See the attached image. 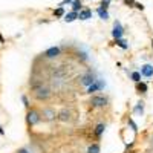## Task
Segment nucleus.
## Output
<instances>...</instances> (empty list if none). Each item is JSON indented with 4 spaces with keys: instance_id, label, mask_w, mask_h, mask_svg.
<instances>
[{
    "instance_id": "f257e3e1",
    "label": "nucleus",
    "mask_w": 153,
    "mask_h": 153,
    "mask_svg": "<svg viewBox=\"0 0 153 153\" xmlns=\"http://www.w3.org/2000/svg\"><path fill=\"white\" fill-rule=\"evenodd\" d=\"M40 121H42L40 112H37L35 109H28V113H26V123H28V126L29 127H34Z\"/></svg>"
},
{
    "instance_id": "f03ea898",
    "label": "nucleus",
    "mask_w": 153,
    "mask_h": 153,
    "mask_svg": "<svg viewBox=\"0 0 153 153\" xmlns=\"http://www.w3.org/2000/svg\"><path fill=\"white\" fill-rule=\"evenodd\" d=\"M34 95H35V98L38 101H46L51 97V91H49L46 86L40 84L38 87H34Z\"/></svg>"
},
{
    "instance_id": "7ed1b4c3",
    "label": "nucleus",
    "mask_w": 153,
    "mask_h": 153,
    "mask_svg": "<svg viewBox=\"0 0 153 153\" xmlns=\"http://www.w3.org/2000/svg\"><path fill=\"white\" fill-rule=\"evenodd\" d=\"M107 103H109V100L103 95H94L91 97V101H89V104H92L94 107H104L107 106Z\"/></svg>"
},
{
    "instance_id": "20e7f679",
    "label": "nucleus",
    "mask_w": 153,
    "mask_h": 153,
    "mask_svg": "<svg viewBox=\"0 0 153 153\" xmlns=\"http://www.w3.org/2000/svg\"><path fill=\"white\" fill-rule=\"evenodd\" d=\"M40 115L43 117L45 121H55V120H57V112H55V109H52V107H45Z\"/></svg>"
},
{
    "instance_id": "39448f33",
    "label": "nucleus",
    "mask_w": 153,
    "mask_h": 153,
    "mask_svg": "<svg viewBox=\"0 0 153 153\" xmlns=\"http://www.w3.org/2000/svg\"><path fill=\"white\" fill-rule=\"evenodd\" d=\"M81 81V84L83 86H86V87H89V86H92L95 81H97V78H95V75L92 74V72H87V74H84V75H81V78H80Z\"/></svg>"
},
{
    "instance_id": "423d86ee",
    "label": "nucleus",
    "mask_w": 153,
    "mask_h": 153,
    "mask_svg": "<svg viewBox=\"0 0 153 153\" xmlns=\"http://www.w3.org/2000/svg\"><path fill=\"white\" fill-rule=\"evenodd\" d=\"M112 35H113L115 40H118V38H123V35H124V29H123L121 23H120L118 20L113 23V31H112Z\"/></svg>"
},
{
    "instance_id": "0eeeda50",
    "label": "nucleus",
    "mask_w": 153,
    "mask_h": 153,
    "mask_svg": "<svg viewBox=\"0 0 153 153\" xmlns=\"http://www.w3.org/2000/svg\"><path fill=\"white\" fill-rule=\"evenodd\" d=\"M61 54V49L60 46H52V48H49L46 52H45V57L49 58V60H52V58H57L58 55Z\"/></svg>"
},
{
    "instance_id": "6e6552de",
    "label": "nucleus",
    "mask_w": 153,
    "mask_h": 153,
    "mask_svg": "<svg viewBox=\"0 0 153 153\" xmlns=\"http://www.w3.org/2000/svg\"><path fill=\"white\" fill-rule=\"evenodd\" d=\"M57 120H58V121H61V123L69 121V120H71V112H69V110H66V109L60 110V112L57 113Z\"/></svg>"
},
{
    "instance_id": "1a4fd4ad",
    "label": "nucleus",
    "mask_w": 153,
    "mask_h": 153,
    "mask_svg": "<svg viewBox=\"0 0 153 153\" xmlns=\"http://www.w3.org/2000/svg\"><path fill=\"white\" fill-rule=\"evenodd\" d=\"M141 76H146V78H150V76H153V66L152 65H144L141 68Z\"/></svg>"
},
{
    "instance_id": "9d476101",
    "label": "nucleus",
    "mask_w": 153,
    "mask_h": 153,
    "mask_svg": "<svg viewBox=\"0 0 153 153\" xmlns=\"http://www.w3.org/2000/svg\"><path fill=\"white\" fill-rule=\"evenodd\" d=\"M78 19L80 20H89V19H92V11L91 9H81L78 12Z\"/></svg>"
},
{
    "instance_id": "9b49d317",
    "label": "nucleus",
    "mask_w": 153,
    "mask_h": 153,
    "mask_svg": "<svg viewBox=\"0 0 153 153\" xmlns=\"http://www.w3.org/2000/svg\"><path fill=\"white\" fill-rule=\"evenodd\" d=\"M147 91H149V86L146 83H143V81L136 83V92L138 94H147Z\"/></svg>"
},
{
    "instance_id": "f8f14e48",
    "label": "nucleus",
    "mask_w": 153,
    "mask_h": 153,
    "mask_svg": "<svg viewBox=\"0 0 153 153\" xmlns=\"http://www.w3.org/2000/svg\"><path fill=\"white\" fill-rule=\"evenodd\" d=\"M104 130H106V124H103V123L98 124V126L95 127V136H97V138H101V135L104 133Z\"/></svg>"
},
{
    "instance_id": "ddd939ff",
    "label": "nucleus",
    "mask_w": 153,
    "mask_h": 153,
    "mask_svg": "<svg viewBox=\"0 0 153 153\" xmlns=\"http://www.w3.org/2000/svg\"><path fill=\"white\" fill-rule=\"evenodd\" d=\"M78 19V12H75V11H71L69 14H65V20L68 22V23H71V22H74V20H76Z\"/></svg>"
},
{
    "instance_id": "4468645a",
    "label": "nucleus",
    "mask_w": 153,
    "mask_h": 153,
    "mask_svg": "<svg viewBox=\"0 0 153 153\" xmlns=\"http://www.w3.org/2000/svg\"><path fill=\"white\" fill-rule=\"evenodd\" d=\"M100 89H101V83L97 80L92 86H89L87 87V94H92V92H97V91H100Z\"/></svg>"
},
{
    "instance_id": "2eb2a0df",
    "label": "nucleus",
    "mask_w": 153,
    "mask_h": 153,
    "mask_svg": "<svg viewBox=\"0 0 153 153\" xmlns=\"http://www.w3.org/2000/svg\"><path fill=\"white\" fill-rule=\"evenodd\" d=\"M100 152H101V147H100L98 143H95V144L87 147V153H100Z\"/></svg>"
},
{
    "instance_id": "dca6fc26",
    "label": "nucleus",
    "mask_w": 153,
    "mask_h": 153,
    "mask_svg": "<svg viewBox=\"0 0 153 153\" xmlns=\"http://www.w3.org/2000/svg\"><path fill=\"white\" fill-rule=\"evenodd\" d=\"M97 12H98L100 19H103V20H107V19H109V12H107V9H104V8H98Z\"/></svg>"
},
{
    "instance_id": "f3484780",
    "label": "nucleus",
    "mask_w": 153,
    "mask_h": 153,
    "mask_svg": "<svg viewBox=\"0 0 153 153\" xmlns=\"http://www.w3.org/2000/svg\"><path fill=\"white\" fill-rule=\"evenodd\" d=\"M72 11H75V12L81 11V0H74L72 2Z\"/></svg>"
},
{
    "instance_id": "a211bd4d",
    "label": "nucleus",
    "mask_w": 153,
    "mask_h": 153,
    "mask_svg": "<svg viewBox=\"0 0 153 153\" xmlns=\"http://www.w3.org/2000/svg\"><path fill=\"white\" fill-rule=\"evenodd\" d=\"M133 112H135V113H139V115H143V113H144V101H139V103L136 104V107H135Z\"/></svg>"
},
{
    "instance_id": "6ab92c4d",
    "label": "nucleus",
    "mask_w": 153,
    "mask_h": 153,
    "mask_svg": "<svg viewBox=\"0 0 153 153\" xmlns=\"http://www.w3.org/2000/svg\"><path fill=\"white\" fill-rule=\"evenodd\" d=\"M115 42H117V45L121 49H129V45H127V42L124 40V38H118V40H115Z\"/></svg>"
},
{
    "instance_id": "aec40b11",
    "label": "nucleus",
    "mask_w": 153,
    "mask_h": 153,
    "mask_svg": "<svg viewBox=\"0 0 153 153\" xmlns=\"http://www.w3.org/2000/svg\"><path fill=\"white\" fill-rule=\"evenodd\" d=\"M54 16H55V17H63V16H65V8H63V6L57 8V9L54 11Z\"/></svg>"
},
{
    "instance_id": "412c9836",
    "label": "nucleus",
    "mask_w": 153,
    "mask_h": 153,
    "mask_svg": "<svg viewBox=\"0 0 153 153\" xmlns=\"http://www.w3.org/2000/svg\"><path fill=\"white\" fill-rule=\"evenodd\" d=\"M130 78L135 81V83H138V81H141V74H139V72H132V75H130Z\"/></svg>"
},
{
    "instance_id": "4be33fe9",
    "label": "nucleus",
    "mask_w": 153,
    "mask_h": 153,
    "mask_svg": "<svg viewBox=\"0 0 153 153\" xmlns=\"http://www.w3.org/2000/svg\"><path fill=\"white\" fill-rule=\"evenodd\" d=\"M22 101H23V104H25V107H26V109H29V100H28V97L26 95H22Z\"/></svg>"
},
{
    "instance_id": "5701e85b",
    "label": "nucleus",
    "mask_w": 153,
    "mask_h": 153,
    "mask_svg": "<svg viewBox=\"0 0 153 153\" xmlns=\"http://www.w3.org/2000/svg\"><path fill=\"white\" fill-rule=\"evenodd\" d=\"M127 123L130 124V127H132V130H133V132L136 133V132H138V127H136V124L133 123V120H132V118H129V121H127Z\"/></svg>"
},
{
    "instance_id": "b1692460",
    "label": "nucleus",
    "mask_w": 153,
    "mask_h": 153,
    "mask_svg": "<svg viewBox=\"0 0 153 153\" xmlns=\"http://www.w3.org/2000/svg\"><path fill=\"white\" fill-rule=\"evenodd\" d=\"M109 5H110V0H103V2H101V6H100V8L107 9V8H109Z\"/></svg>"
},
{
    "instance_id": "393cba45",
    "label": "nucleus",
    "mask_w": 153,
    "mask_h": 153,
    "mask_svg": "<svg viewBox=\"0 0 153 153\" xmlns=\"http://www.w3.org/2000/svg\"><path fill=\"white\" fill-rule=\"evenodd\" d=\"M16 153H32V152H31L29 149H26V147H22V149H19Z\"/></svg>"
},
{
    "instance_id": "a878e982",
    "label": "nucleus",
    "mask_w": 153,
    "mask_h": 153,
    "mask_svg": "<svg viewBox=\"0 0 153 153\" xmlns=\"http://www.w3.org/2000/svg\"><path fill=\"white\" fill-rule=\"evenodd\" d=\"M135 6H136L138 9H141V11L144 9V5H143V3H135Z\"/></svg>"
},
{
    "instance_id": "bb28decb",
    "label": "nucleus",
    "mask_w": 153,
    "mask_h": 153,
    "mask_svg": "<svg viewBox=\"0 0 153 153\" xmlns=\"http://www.w3.org/2000/svg\"><path fill=\"white\" fill-rule=\"evenodd\" d=\"M74 2V0H63V2H61V5L60 6H63V5H66V3H72Z\"/></svg>"
},
{
    "instance_id": "cd10ccee",
    "label": "nucleus",
    "mask_w": 153,
    "mask_h": 153,
    "mask_svg": "<svg viewBox=\"0 0 153 153\" xmlns=\"http://www.w3.org/2000/svg\"><path fill=\"white\" fill-rule=\"evenodd\" d=\"M0 43H5V38H3V35L0 34Z\"/></svg>"
},
{
    "instance_id": "c85d7f7f",
    "label": "nucleus",
    "mask_w": 153,
    "mask_h": 153,
    "mask_svg": "<svg viewBox=\"0 0 153 153\" xmlns=\"http://www.w3.org/2000/svg\"><path fill=\"white\" fill-rule=\"evenodd\" d=\"M0 135H5V130H3V127L0 126Z\"/></svg>"
}]
</instances>
